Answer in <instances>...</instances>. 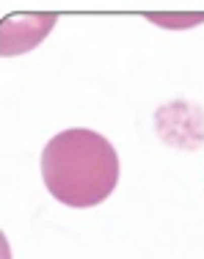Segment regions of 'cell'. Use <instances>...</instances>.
Masks as SVG:
<instances>
[{
  "mask_svg": "<svg viewBox=\"0 0 204 259\" xmlns=\"http://www.w3.org/2000/svg\"><path fill=\"white\" fill-rule=\"evenodd\" d=\"M42 180L66 207H97L119 182V155L105 135L72 127L53 135L42 152Z\"/></svg>",
  "mask_w": 204,
  "mask_h": 259,
  "instance_id": "6da1fadb",
  "label": "cell"
},
{
  "mask_svg": "<svg viewBox=\"0 0 204 259\" xmlns=\"http://www.w3.org/2000/svg\"><path fill=\"white\" fill-rule=\"evenodd\" d=\"M58 22L53 11H30V14H11L0 25V55L3 58H14L22 55L45 41Z\"/></svg>",
  "mask_w": 204,
  "mask_h": 259,
  "instance_id": "7a4b0ae2",
  "label": "cell"
},
{
  "mask_svg": "<svg viewBox=\"0 0 204 259\" xmlns=\"http://www.w3.org/2000/svg\"><path fill=\"white\" fill-rule=\"evenodd\" d=\"M146 20L163 28H193L204 22V11L199 14H146Z\"/></svg>",
  "mask_w": 204,
  "mask_h": 259,
  "instance_id": "3957f363",
  "label": "cell"
}]
</instances>
